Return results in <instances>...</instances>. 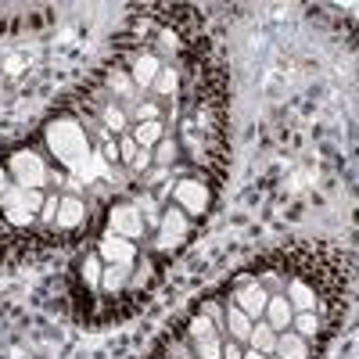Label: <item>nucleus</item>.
Segmentation results:
<instances>
[{
    "label": "nucleus",
    "instance_id": "obj_3",
    "mask_svg": "<svg viewBox=\"0 0 359 359\" xmlns=\"http://www.w3.org/2000/svg\"><path fill=\"white\" fill-rule=\"evenodd\" d=\"M0 162H4V169H8L15 187H22V191H47L50 162L40 151V144H15Z\"/></svg>",
    "mask_w": 359,
    "mask_h": 359
},
{
    "label": "nucleus",
    "instance_id": "obj_22",
    "mask_svg": "<svg viewBox=\"0 0 359 359\" xmlns=\"http://www.w3.org/2000/svg\"><path fill=\"white\" fill-rule=\"evenodd\" d=\"M151 162L155 165H162V169H172L176 162H184V151H180V144H176V137L169 133L162 144H155L151 147Z\"/></svg>",
    "mask_w": 359,
    "mask_h": 359
},
{
    "label": "nucleus",
    "instance_id": "obj_25",
    "mask_svg": "<svg viewBox=\"0 0 359 359\" xmlns=\"http://www.w3.org/2000/svg\"><path fill=\"white\" fill-rule=\"evenodd\" d=\"M219 359H245V345H241V341H233V338H223Z\"/></svg>",
    "mask_w": 359,
    "mask_h": 359
},
{
    "label": "nucleus",
    "instance_id": "obj_13",
    "mask_svg": "<svg viewBox=\"0 0 359 359\" xmlns=\"http://www.w3.org/2000/svg\"><path fill=\"white\" fill-rule=\"evenodd\" d=\"M287 331H294L298 338H306V341H309L316 352H323V345L334 338V327H331V323H323L316 313H294Z\"/></svg>",
    "mask_w": 359,
    "mask_h": 359
},
{
    "label": "nucleus",
    "instance_id": "obj_8",
    "mask_svg": "<svg viewBox=\"0 0 359 359\" xmlns=\"http://www.w3.org/2000/svg\"><path fill=\"white\" fill-rule=\"evenodd\" d=\"M226 302H233L241 313H248L252 320H262V309H266V287L255 280L252 269H241V273H233V280L226 284Z\"/></svg>",
    "mask_w": 359,
    "mask_h": 359
},
{
    "label": "nucleus",
    "instance_id": "obj_18",
    "mask_svg": "<svg viewBox=\"0 0 359 359\" xmlns=\"http://www.w3.org/2000/svg\"><path fill=\"white\" fill-rule=\"evenodd\" d=\"M248 348L252 352H262V355H273L277 352V331L266 320H255L252 323V334H248Z\"/></svg>",
    "mask_w": 359,
    "mask_h": 359
},
{
    "label": "nucleus",
    "instance_id": "obj_6",
    "mask_svg": "<svg viewBox=\"0 0 359 359\" xmlns=\"http://www.w3.org/2000/svg\"><path fill=\"white\" fill-rule=\"evenodd\" d=\"M101 230L115 233V237H126V241L133 245H144L147 241V226L137 212V205L123 194V198H115L104 205V212H101Z\"/></svg>",
    "mask_w": 359,
    "mask_h": 359
},
{
    "label": "nucleus",
    "instance_id": "obj_1",
    "mask_svg": "<svg viewBox=\"0 0 359 359\" xmlns=\"http://www.w3.org/2000/svg\"><path fill=\"white\" fill-rule=\"evenodd\" d=\"M36 144H40V151L47 155L50 165L65 169V172L76 176V180L83 176L86 158H90V151H94V144H90L83 123H79L69 108L54 111L47 123L40 126V140H36Z\"/></svg>",
    "mask_w": 359,
    "mask_h": 359
},
{
    "label": "nucleus",
    "instance_id": "obj_23",
    "mask_svg": "<svg viewBox=\"0 0 359 359\" xmlns=\"http://www.w3.org/2000/svg\"><path fill=\"white\" fill-rule=\"evenodd\" d=\"M137 151H140V147H137V140H133L130 133L118 137V165H123V169H130V165H133Z\"/></svg>",
    "mask_w": 359,
    "mask_h": 359
},
{
    "label": "nucleus",
    "instance_id": "obj_20",
    "mask_svg": "<svg viewBox=\"0 0 359 359\" xmlns=\"http://www.w3.org/2000/svg\"><path fill=\"white\" fill-rule=\"evenodd\" d=\"M130 137L137 140V147H144V151H151L155 144H162V140L169 137V130H165V123L158 118V123H137V126L130 130Z\"/></svg>",
    "mask_w": 359,
    "mask_h": 359
},
{
    "label": "nucleus",
    "instance_id": "obj_21",
    "mask_svg": "<svg viewBox=\"0 0 359 359\" xmlns=\"http://www.w3.org/2000/svg\"><path fill=\"white\" fill-rule=\"evenodd\" d=\"M158 118H165V108L151 97V94H144L133 108H130V123L137 126V123H158Z\"/></svg>",
    "mask_w": 359,
    "mask_h": 359
},
{
    "label": "nucleus",
    "instance_id": "obj_12",
    "mask_svg": "<svg viewBox=\"0 0 359 359\" xmlns=\"http://www.w3.org/2000/svg\"><path fill=\"white\" fill-rule=\"evenodd\" d=\"M147 94H151L162 108L180 104V97H184V72H180V65H162Z\"/></svg>",
    "mask_w": 359,
    "mask_h": 359
},
{
    "label": "nucleus",
    "instance_id": "obj_26",
    "mask_svg": "<svg viewBox=\"0 0 359 359\" xmlns=\"http://www.w3.org/2000/svg\"><path fill=\"white\" fill-rule=\"evenodd\" d=\"M15 184H11V176H8V169H4V162H0V198H4L8 191H11Z\"/></svg>",
    "mask_w": 359,
    "mask_h": 359
},
{
    "label": "nucleus",
    "instance_id": "obj_27",
    "mask_svg": "<svg viewBox=\"0 0 359 359\" xmlns=\"http://www.w3.org/2000/svg\"><path fill=\"white\" fill-rule=\"evenodd\" d=\"M245 359H273V355H262V352H252V348H245Z\"/></svg>",
    "mask_w": 359,
    "mask_h": 359
},
{
    "label": "nucleus",
    "instance_id": "obj_24",
    "mask_svg": "<svg viewBox=\"0 0 359 359\" xmlns=\"http://www.w3.org/2000/svg\"><path fill=\"white\" fill-rule=\"evenodd\" d=\"M191 348H194V359H219L223 338H208V341H198V345H191Z\"/></svg>",
    "mask_w": 359,
    "mask_h": 359
},
{
    "label": "nucleus",
    "instance_id": "obj_17",
    "mask_svg": "<svg viewBox=\"0 0 359 359\" xmlns=\"http://www.w3.org/2000/svg\"><path fill=\"white\" fill-rule=\"evenodd\" d=\"M291 316H294V309L287 306V298L284 294H269L266 298V309H262V320L273 327V331L280 334V331H287L291 327Z\"/></svg>",
    "mask_w": 359,
    "mask_h": 359
},
{
    "label": "nucleus",
    "instance_id": "obj_15",
    "mask_svg": "<svg viewBox=\"0 0 359 359\" xmlns=\"http://www.w3.org/2000/svg\"><path fill=\"white\" fill-rule=\"evenodd\" d=\"M252 316L248 313H241L233 302H226L223 298V338H233V341H241L245 348H248V334H252Z\"/></svg>",
    "mask_w": 359,
    "mask_h": 359
},
{
    "label": "nucleus",
    "instance_id": "obj_7",
    "mask_svg": "<svg viewBox=\"0 0 359 359\" xmlns=\"http://www.w3.org/2000/svg\"><path fill=\"white\" fill-rule=\"evenodd\" d=\"M94 226V212L86 205V194H62L57 205V219H54V237L62 241H79V237Z\"/></svg>",
    "mask_w": 359,
    "mask_h": 359
},
{
    "label": "nucleus",
    "instance_id": "obj_14",
    "mask_svg": "<svg viewBox=\"0 0 359 359\" xmlns=\"http://www.w3.org/2000/svg\"><path fill=\"white\" fill-rule=\"evenodd\" d=\"M180 334H184V341L187 345H198V341H208V338H223V331L208 320L205 313H198V309H191L184 320H180V327H176Z\"/></svg>",
    "mask_w": 359,
    "mask_h": 359
},
{
    "label": "nucleus",
    "instance_id": "obj_11",
    "mask_svg": "<svg viewBox=\"0 0 359 359\" xmlns=\"http://www.w3.org/2000/svg\"><path fill=\"white\" fill-rule=\"evenodd\" d=\"M94 252L101 255L104 266H133L137 255H140V245H133V241H126V237H115V233L101 230L97 241H94Z\"/></svg>",
    "mask_w": 359,
    "mask_h": 359
},
{
    "label": "nucleus",
    "instance_id": "obj_19",
    "mask_svg": "<svg viewBox=\"0 0 359 359\" xmlns=\"http://www.w3.org/2000/svg\"><path fill=\"white\" fill-rule=\"evenodd\" d=\"M155 359H194V348L184 341V334H180V331H169V334L158 341Z\"/></svg>",
    "mask_w": 359,
    "mask_h": 359
},
{
    "label": "nucleus",
    "instance_id": "obj_5",
    "mask_svg": "<svg viewBox=\"0 0 359 359\" xmlns=\"http://www.w3.org/2000/svg\"><path fill=\"white\" fill-rule=\"evenodd\" d=\"M216 191L219 187H212L205 176H198V172H191V176H180L176 180V187H172V205L184 212L187 219H194L198 226L212 216V208H216Z\"/></svg>",
    "mask_w": 359,
    "mask_h": 359
},
{
    "label": "nucleus",
    "instance_id": "obj_2",
    "mask_svg": "<svg viewBox=\"0 0 359 359\" xmlns=\"http://www.w3.org/2000/svg\"><path fill=\"white\" fill-rule=\"evenodd\" d=\"M194 233H198V223L187 219L176 205H165L158 230H155V233H147V241H144L140 248H144L147 255H155V259L165 266V262H172L180 252H184V248L194 241Z\"/></svg>",
    "mask_w": 359,
    "mask_h": 359
},
{
    "label": "nucleus",
    "instance_id": "obj_10",
    "mask_svg": "<svg viewBox=\"0 0 359 359\" xmlns=\"http://www.w3.org/2000/svg\"><path fill=\"white\" fill-rule=\"evenodd\" d=\"M97 79L104 83V90L111 94V101L126 108V115H130V108H133V104L144 97L140 90H137V83L130 79V72H126L123 65H118L115 57H111V62H104V65L97 69Z\"/></svg>",
    "mask_w": 359,
    "mask_h": 359
},
{
    "label": "nucleus",
    "instance_id": "obj_16",
    "mask_svg": "<svg viewBox=\"0 0 359 359\" xmlns=\"http://www.w3.org/2000/svg\"><path fill=\"white\" fill-rule=\"evenodd\" d=\"M273 359H320V352L306 341V338H298L294 331H280L277 334V352Z\"/></svg>",
    "mask_w": 359,
    "mask_h": 359
},
{
    "label": "nucleus",
    "instance_id": "obj_9",
    "mask_svg": "<svg viewBox=\"0 0 359 359\" xmlns=\"http://www.w3.org/2000/svg\"><path fill=\"white\" fill-rule=\"evenodd\" d=\"M158 280H162V262L140 248V255L130 269V284H126V298L133 302V309L147 306V298H151V291L158 287Z\"/></svg>",
    "mask_w": 359,
    "mask_h": 359
},
{
    "label": "nucleus",
    "instance_id": "obj_4",
    "mask_svg": "<svg viewBox=\"0 0 359 359\" xmlns=\"http://www.w3.org/2000/svg\"><path fill=\"white\" fill-rule=\"evenodd\" d=\"M101 273H104V262L94 252V245L83 248L79 259L72 262V302L79 306V320H90V313H94V306H97Z\"/></svg>",
    "mask_w": 359,
    "mask_h": 359
}]
</instances>
